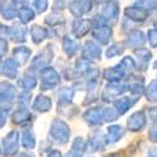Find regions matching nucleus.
<instances>
[{"label":"nucleus","instance_id":"f257e3e1","mask_svg":"<svg viewBox=\"0 0 157 157\" xmlns=\"http://www.w3.org/2000/svg\"><path fill=\"white\" fill-rule=\"evenodd\" d=\"M146 126V117L143 112H137L135 113L131 120H128V129H131L132 132H138L142 131Z\"/></svg>","mask_w":157,"mask_h":157},{"label":"nucleus","instance_id":"f03ea898","mask_svg":"<svg viewBox=\"0 0 157 157\" xmlns=\"http://www.w3.org/2000/svg\"><path fill=\"white\" fill-rule=\"evenodd\" d=\"M123 135H124V132H123L122 127H120V126L111 127V128H108V142L120 141L123 137Z\"/></svg>","mask_w":157,"mask_h":157},{"label":"nucleus","instance_id":"7ed1b4c3","mask_svg":"<svg viewBox=\"0 0 157 157\" xmlns=\"http://www.w3.org/2000/svg\"><path fill=\"white\" fill-rule=\"evenodd\" d=\"M82 138H78V141H75V143L73 145L72 150L68 152L67 157H82L84 151H86V147H84V143H82V145L79 146V143L82 142L81 141Z\"/></svg>","mask_w":157,"mask_h":157},{"label":"nucleus","instance_id":"20e7f679","mask_svg":"<svg viewBox=\"0 0 157 157\" xmlns=\"http://www.w3.org/2000/svg\"><path fill=\"white\" fill-rule=\"evenodd\" d=\"M148 138L153 143H157V124H153L148 131Z\"/></svg>","mask_w":157,"mask_h":157},{"label":"nucleus","instance_id":"39448f33","mask_svg":"<svg viewBox=\"0 0 157 157\" xmlns=\"http://www.w3.org/2000/svg\"><path fill=\"white\" fill-rule=\"evenodd\" d=\"M150 118L153 122H157V108H151V111H150Z\"/></svg>","mask_w":157,"mask_h":157},{"label":"nucleus","instance_id":"423d86ee","mask_svg":"<svg viewBox=\"0 0 157 157\" xmlns=\"http://www.w3.org/2000/svg\"><path fill=\"white\" fill-rule=\"evenodd\" d=\"M147 157H157V147H151L147 151Z\"/></svg>","mask_w":157,"mask_h":157},{"label":"nucleus","instance_id":"0eeeda50","mask_svg":"<svg viewBox=\"0 0 157 157\" xmlns=\"http://www.w3.org/2000/svg\"><path fill=\"white\" fill-rule=\"evenodd\" d=\"M48 157H62V155H60V152H59V151H53V152H52Z\"/></svg>","mask_w":157,"mask_h":157},{"label":"nucleus","instance_id":"6e6552de","mask_svg":"<svg viewBox=\"0 0 157 157\" xmlns=\"http://www.w3.org/2000/svg\"><path fill=\"white\" fill-rule=\"evenodd\" d=\"M107 157H121V156H120V153H111Z\"/></svg>","mask_w":157,"mask_h":157},{"label":"nucleus","instance_id":"1a4fd4ad","mask_svg":"<svg viewBox=\"0 0 157 157\" xmlns=\"http://www.w3.org/2000/svg\"><path fill=\"white\" fill-rule=\"evenodd\" d=\"M20 157H32V156H29V155H25V153H23V155H20Z\"/></svg>","mask_w":157,"mask_h":157}]
</instances>
